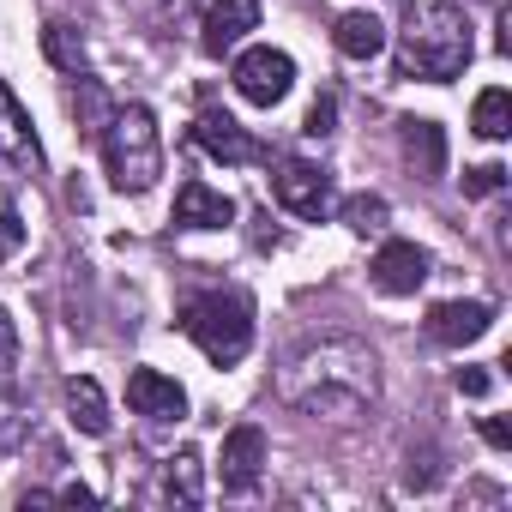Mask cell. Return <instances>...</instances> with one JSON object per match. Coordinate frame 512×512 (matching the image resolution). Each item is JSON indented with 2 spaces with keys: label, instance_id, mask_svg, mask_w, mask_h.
Instances as JSON below:
<instances>
[{
  "label": "cell",
  "instance_id": "f1b7e54d",
  "mask_svg": "<svg viewBox=\"0 0 512 512\" xmlns=\"http://www.w3.org/2000/svg\"><path fill=\"white\" fill-rule=\"evenodd\" d=\"M55 500H73V506H97V494H91V488H79V482H67Z\"/></svg>",
  "mask_w": 512,
  "mask_h": 512
},
{
  "label": "cell",
  "instance_id": "7a4b0ae2",
  "mask_svg": "<svg viewBox=\"0 0 512 512\" xmlns=\"http://www.w3.org/2000/svg\"><path fill=\"white\" fill-rule=\"evenodd\" d=\"M476 55V37H470V19L464 7H410L404 31H398V73L404 79H428V85H446L470 67Z\"/></svg>",
  "mask_w": 512,
  "mask_h": 512
},
{
  "label": "cell",
  "instance_id": "83f0119b",
  "mask_svg": "<svg viewBox=\"0 0 512 512\" xmlns=\"http://www.w3.org/2000/svg\"><path fill=\"white\" fill-rule=\"evenodd\" d=\"M488 386H494V380H488V368H464V374H458V392H464V398H482Z\"/></svg>",
  "mask_w": 512,
  "mask_h": 512
},
{
  "label": "cell",
  "instance_id": "5b68a950",
  "mask_svg": "<svg viewBox=\"0 0 512 512\" xmlns=\"http://www.w3.org/2000/svg\"><path fill=\"white\" fill-rule=\"evenodd\" d=\"M229 79L253 109H278L290 97V85H296V61L284 49H247V55H235Z\"/></svg>",
  "mask_w": 512,
  "mask_h": 512
},
{
  "label": "cell",
  "instance_id": "d6986e66",
  "mask_svg": "<svg viewBox=\"0 0 512 512\" xmlns=\"http://www.w3.org/2000/svg\"><path fill=\"white\" fill-rule=\"evenodd\" d=\"M25 428H31V416H25V404H19V392L0 380V458H7L19 440H25Z\"/></svg>",
  "mask_w": 512,
  "mask_h": 512
},
{
  "label": "cell",
  "instance_id": "ba28073f",
  "mask_svg": "<svg viewBox=\"0 0 512 512\" xmlns=\"http://www.w3.org/2000/svg\"><path fill=\"white\" fill-rule=\"evenodd\" d=\"M145 500L151 506H199L205 500V464H199V452H175V458H163L157 464V476H151V488H145Z\"/></svg>",
  "mask_w": 512,
  "mask_h": 512
},
{
  "label": "cell",
  "instance_id": "6da1fadb",
  "mask_svg": "<svg viewBox=\"0 0 512 512\" xmlns=\"http://www.w3.org/2000/svg\"><path fill=\"white\" fill-rule=\"evenodd\" d=\"M278 398L302 416H320V422L368 416L380 398V356L362 338H314V344L284 356Z\"/></svg>",
  "mask_w": 512,
  "mask_h": 512
},
{
  "label": "cell",
  "instance_id": "277c9868",
  "mask_svg": "<svg viewBox=\"0 0 512 512\" xmlns=\"http://www.w3.org/2000/svg\"><path fill=\"white\" fill-rule=\"evenodd\" d=\"M181 332L205 350V362L235 368L253 350V302L241 290H199L181 302Z\"/></svg>",
  "mask_w": 512,
  "mask_h": 512
},
{
  "label": "cell",
  "instance_id": "5bb4252c",
  "mask_svg": "<svg viewBox=\"0 0 512 512\" xmlns=\"http://www.w3.org/2000/svg\"><path fill=\"white\" fill-rule=\"evenodd\" d=\"M229 217H235L229 193H217V187H205V181H187V187L175 193V223H181V229H223Z\"/></svg>",
  "mask_w": 512,
  "mask_h": 512
},
{
  "label": "cell",
  "instance_id": "52a82bcc",
  "mask_svg": "<svg viewBox=\"0 0 512 512\" xmlns=\"http://www.w3.org/2000/svg\"><path fill=\"white\" fill-rule=\"evenodd\" d=\"M368 278H374L380 296H416V290L428 284V253H422L416 241H386V247L374 253Z\"/></svg>",
  "mask_w": 512,
  "mask_h": 512
},
{
  "label": "cell",
  "instance_id": "8fae6325",
  "mask_svg": "<svg viewBox=\"0 0 512 512\" xmlns=\"http://www.w3.org/2000/svg\"><path fill=\"white\" fill-rule=\"evenodd\" d=\"M488 326H494V308H488V302H440L422 332H428V344H440V350H464V344H476Z\"/></svg>",
  "mask_w": 512,
  "mask_h": 512
},
{
  "label": "cell",
  "instance_id": "d4e9b609",
  "mask_svg": "<svg viewBox=\"0 0 512 512\" xmlns=\"http://www.w3.org/2000/svg\"><path fill=\"white\" fill-rule=\"evenodd\" d=\"M19 247H25V223L13 211H0V260H13Z\"/></svg>",
  "mask_w": 512,
  "mask_h": 512
},
{
  "label": "cell",
  "instance_id": "484cf974",
  "mask_svg": "<svg viewBox=\"0 0 512 512\" xmlns=\"http://www.w3.org/2000/svg\"><path fill=\"white\" fill-rule=\"evenodd\" d=\"M332 121H338V103H332V97H320V103L308 109V133H314V139H326V133H332Z\"/></svg>",
  "mask_w": 512,
  "mask_h": 512
},
{
  "label": "cell",
  "instance_id": "2e32d148",
  "mask_svg": "<svg viewBox=\"0 0 512 512\" xmlns=\"http://www.w3.org/2000/svg\"><path fill=\"white\" fill-rule=\"evenodd\" d=\"M332 43H338L344 61H374V55L386 49V25H380L374 13H344V19L332 25Z\"/></svg>",
  "mask_w": 512,
  "mask_h": 512
},
{
  "label": "cell",
  "instance_id": "44dd1931",
  "mask_svg": "<svg viewBox=\"0 0 512 512\" xmlns=\"http://www.w3.org/2000/svg\"><path fill=\"white\" fill-rule=\"evenodd\" d=\"M73 115H85V121H91V133L109 121V97L97 91V79H79V91H73Z\"/></svg>",
  "mask_w": 512,
  "mask_h": 512
},
{
  "label": "cell",
  "instance_id": "7c38bea8",
  "mask_svg": "<svg viewBox=\"0 0 512 512\" xmlns=\"http://www.w3.org/2000/svg\"><path fill=\"white\" fill-rule=\"evenodd\" d=\"M127 404H133V416H145V422H181V416H187V392H181L169 374H157V368H133V374H127Z\"/></svg>",
  "mask_w": 512,
  "mask_h": 512
},
{
  "label": "cell",
  "instance_id": "ffe728a7",
  "mask_svg": "<svg viewBox=\"0 0 512 512\" xmlns=\"http://www.w3.org/2000/svg\"><path fill=\"white\" fill-rule=\"evenodd\" d=\"M344 223H350L356 235H380V229H386V199H380V193H356V199H344Z\"/></svg>",
  "mask_w": 512,
  "mask_h": 512
},
{
  "label": "cell",
  "instance_id": "9a60e30c",
  "mask_svg": "<svg viewBox=\"0 0 512 512\" xmlns=\"http://www.w3.org/2000/svg\"><path fill=\"white\" fill-rule=\"evenodd\" d=\"M398 151H404V163H410L422 181H434V175L446 169V139H440L434 121H398Z\"/></svg>",
  "mask_w": 512,
  "mask_h": 512
},
{
  "label": "cell",
  "instance_id": "9c48e42d",
  "mask_svg": "<svg viewBox=\"0 0 512 512\" xmlns=\"http://www.w3.org/2000/svg\"><path fill=\"white\" fill-rule=\"evenodd\" d=\"M260 470H266V434L253 428V422L229 428V434H223V458H217L223 488H229V494H247L253 482H260Z\"/></svg>",
  "mask_w": 512,
  "mask_h": 512
},
{
  "label": "cell",
  "instance_id": "7402d4cb",
  "mask_svg": "<svg viewBox=\"0 0 512 512\" xmlns=\"http://www.w3.org/2000/svg\"><path fill=\"white\" fill-rule=\"evenodd\" d=\"M49 55H55L67 73H79V61H85V55L73 49V31H67V25H49Z\"/></svg>",
  "mask_w": 512,
  "mask_h": 512
},
{
  "label": "cell",
  "instance_id": "4316f807",
  "mask_svg": "<svg viewBox=\"0 0 512 512\" xmlns=\"http://www.w3.org/2000/svg\"><path fill=\"white\" fill-rule=\"evenodd\" d=\"M482 440L506 452V446H512V422H506V416H482Z\"/></svg>",
  "mask_w": 512,
  "mask_h": 512
},
{
  "label": "cell",
  "instance_id": "e0dca14e",
  "mask_svg": "<svg viewBox=\"0 0 512 512\" xmlns=\"http://www.w3.org/2000/svg\"><path fill=\"white\" fill-rule=\"evenodd\" d=\"M67 410H73L79 434H91V440H103V434H109V404H103V386H97L91 374L67 380Z\"/></svg>",
  "mask_w": 512,
  "mask_h": 512
},
{
  "label": "cell",
  "instance_id": "30bf717a",
  "mask_svg": "<svg viewBox=\"0 0 512 512\" xmlns=\"http://www.w3.org/2000/svg\"><path fill=\"white\" fill-rule=\"evenodd\" d=\"M247 31H260V0H211L205 25H199V49L205 55H229Z\"/></svg>",
  "mask_w": 512,
  "mask_h": 512
},
{
  "label": "cell",
  "instance_id": "8992f818",
  "mask_svg": "<svg viewBox=\"0 0 512 512\" xmlns=\"http://www.w3.org/2000/svg\"><path fill=\"white\" fill-rule=\"evenodd\" d=\"M272 199L290 211V217H326L332 211V175L308 157H284L278 175H272Z\"/></svg>",
  "mask_w": 512,
  "mask_h": 512
},
{
  "label": "cell",
  "instance_id": "603a6c76",
  "mask_svg": "<svg viewBox=\"0 0 512 512\" xmlns=\"http://www.w3.org/2000/svg\"><path fill=\"white\" fill-rule=\"evenodd\" d=\"M500 187H506V169H500V163H482V169L464 175V193H476V199H482V193H500Z\"/></svg>",
  "mask_w": 512,
  "mask_h": 512
},
{
  "label": "cell",
  "instance_id": "cb8c5ba5",
  "mask_svg": "<svg viewBox=\"0 0 512 512\" xmlns=\"http://www.w3.org/2000/svg\"><path fill=\"white\" fill-rule=\"evenodd\" d=\"M13 362H19V326H13L7 308H0V380L13 374Z\"/></svg>",
  "mask_w": 512,
  "mask_h": 512
},
{
  "label": "cell",
  "instance_id": "3957f363",
  "mask_svg": "<svg viewBox=\"0 0 512 512\" xmlns=\"http://www.w3.org/2000/svg\"><path fill=\"white\" fill-rule=\"evenodd\" d=\"M97 133H103V169H109V181L121 193L157 187V175H163V139H157V115L145 103L109 109V121Z\"/></svg>",
  "mask_w": 512,
  "mask_h": 512
},
{
  "label": "cell",
  "instance_id": "ac0fdd59",
  "mask_svg": "<svg viewBox=\"0 0 512 512\" xmlns=\"http://www.w3.org/2000/svg\"><path fill=\"white\" fill-rule=\"evenodd\" d=\"M470 127H476L482 139H506V133H512V97H506L500 85H488V91L476 97V115H470Z\"/></svg>",
  "mask_w": 512,
  "mask_h": 512
},
{
  "label": "cell",
  "instance_id": "4fadbf2b",
  "mask_svg": "<svg viewBox=\"0 0 512 512\" xmlns=\"http://www.w3.org/2000/svg\"><path fill=\"white\" fill-rule=\"evenodd\" d=\"M193 145L211 151L217 163H253V157H260V145L247 139V127H241L235 115H223V109H199V121H193Z\"/></svg>",
  "mask_w": 512,
  "mask_h": 512
}]
</instances>
